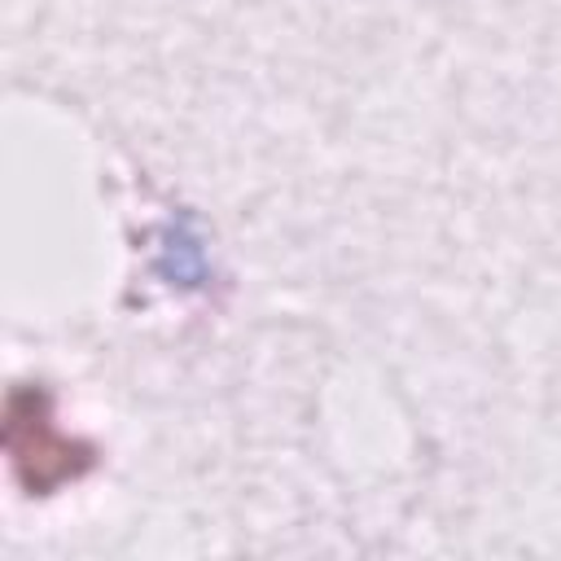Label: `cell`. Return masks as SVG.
<instances>
[{
  "mask_svg": "<svg viewBox=\"0 0 561 561\" xmlns=\"http://www.w3.org/2000/svg\"><path fill=\"white\" fill-rule=\"evenodd\" d=\"M4 443H9V460H13L18 478H22V486L35 491V495H48L53 486H61L66 478H79L92 465L88 447L61 438L53 430L39 390H13L9 394Z\"/></svg>",
  "mask_w": 561,
  "mask_h": 561,
  "instance_id": "6da1fadb",
  "label": "cell"
}]
</instances>
